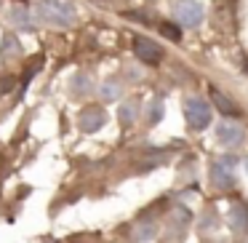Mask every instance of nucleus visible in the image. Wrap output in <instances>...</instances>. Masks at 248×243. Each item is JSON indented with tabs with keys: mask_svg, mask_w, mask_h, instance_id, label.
Returning a JSON list of instances; mask_svg holds the SVG:
<instances>
[{
	"mask_svg": "<svg viewBox=\"0 0 248 243\" xmlns=\"http://www.w3.org/2000/svg\"><path fill=\"white\" fill-rule=\"evenodd\" d=\"M38 16L54 27H70L78 19V8L70 0H38Z\"/></svg>",
	"mask_w": 248,
	"mask_h": 243,
	"instance_id": "nucleus-1",
	"label": "nucleus"
},
{
	"mask_svg": "<svg viewBox=\"0 0 248 243\" xmlns=\"http://www.w3.org/2000/svg\"><path fill=\"white\" fill-rule=\"evenodd\" d=\"M171 11L179 27H198L203 22V8H200L198 0H173Z\"/></svg>",
	"mask_w": 248,
	"mask_h": 243,
	"instance_id": "nucleus-2",
	"label": "nucleus"
},
{
	"mask_svg": "<svg viewBox=\"0 0 248 243\" xmlns=\"http://www.w3.org/2000/svg\"><path fill=\"white\" fill-rule=\"evenodd\" d=\"M235 158H216L214 166H211V182L216 184L219 190H232L235 187Z\"/></svg>",
	"mask_w": 248,
	"mask_h": 243,
	"instance_id": "nucleus-3",
	"label": "nucleus"
},
{
	"mask_svg": "<svg viewBox=\"0 0 248 243\" xmlns=\"http://www.w3.org/2000/svg\"><path fill=\"white\" fill-rule=\"evenodd\" d=\"M184 118H187V123L195 131H200L211 123V107L200 97H189V99H184Z\"/></svg>",
	"mask_w": 248,
	"mask_h": 243,
	"instance_id": "nucleus-4",
	"label": "nucleus"
},
{
	"mask_svg": "<svg viewBox=\"0 0 248 243\" xmlns=\"http://www.w3.org/2000/svg\"><path fill=\"white\" fill-rule=\"evenodd\" d=\"M134 54L139 56L144 65H160V59H163L160 46H157L155 40H150V38H136L134 40Z\"/></svg>",
	"mask_w": 248,
	"mask_h": 243,
	"instance_id": "nucleus-5",
	"label": "nucleus"
},
{
	"mask_svg": "<svg viewBox=\"0 0 248 243\" xmlns=\"http://www.w3.org/2000/svg\"><path fill=\"white\" fill-rule=\"evenodd\" d=\"M216 139L221 142L224 147H237L243 145V139H246V131H243V126L237 123H219L216 126Z\"/></svg>",
	"mask_w": 248,
	"mask_h": 243,
	"instance_id": "nucleus-6",
	"label": "nucleus"
},
{
	"mask_svg": "<svg viewBox=\"0 0 248 243\" xmlns=\"http://www.w3.org/2000/svg\"><path fill=\"white\" fill-rule=\"evenodd\" d=\"M104 120H107V115H104L102 107H86L78 115V126H80V131H86V134L99 131L104 126Z\"/></svg>",
	"mask_w": 248,
	"mask_h": 243,
	"instance_id": "nucleus-7",
	"label": "nucleus"
},
{
	"mask_svg": "<svg viewBox=\"0 0 248 243\" xmlns=\"http://www.w3.org/2000/svg\"><path fill=\"white\" fill-rule=\"evenodd\" d=\"M227 225L235 232H248V206L235 200V203L227 209Z\"/></svg>",
	"mask_w": 248,
	"mask_h": 243,
	"instance_id": "nucleus-8",
	"label": "nucleus"
},
{
	"mask_svg": "<svg viewBox=\"0 0 248 243\" xmlns=\"http://www.w3.org/2000/svg\"><path fill=\"white\" fill-rule=\"evenodd\" d=\"M211 102H214L216 110H219V113H224L227 118H237V115H240V107H237L230 97H224L219 88H211Z\"/></svg>",
	"mask_w": 248,
	"mask_h": 243,
	"instance_id": "nucleus-9",
	"label": "nucleus"
},
{
	"mask_svg": "<svg viewBox=\"0 0 248 243\" xmlns=\"http://www.w3.org/2000/svg\"><path fill=\"white\" fill-rule=\"evenodd\" d=\"M187 225H189V211L184 209V206H176V209L168 214V232H171V235H179Z\"/></svg>",
	"mask_w": 248,
	"mask_h": 243,
	"instance_id": "nucleus-10",
	"label": "nucleus"
},
{
	"mask_svg": "<svg viewBox=\"0 0 248 243\" xmlns=\"http://www.w3.org/2000/svg\"><path fill=\"white\" fill-rule=\"evenodd\" d=\"M0 56H3V62H11V59H16V56H22V43H19L16 35H11V32L3 35V49H0Z\"/></svg>",
	"mask_w": 248,
	"mask_h": 243,
	"instance_id": "nucleus-11",
	"label": "nucleus"
},
{
	"mask_svg": "<svg viewBox=\"0 0 248 243\" xmlns=\"http://www.w3.org/2000/svg\"><path fill=\"white\" fill-rule=\"evenodd\" d=\"M99 94H102L104 102H115V99H120V94H123V83H120L118 78H107V81L99 86Z\"/></svg>",
	"mask_w": 248,
	"mask_h": 243,
	"instance_id": "nucleus-12",
	"label": "nucleus"
},
{
	"mask_svg": "<svg viewBox=\"0 0 248 243\" xmlns=\"http://www.w3.org/2000/svg\"><path fill=\"white\" fill-rule=\"evenodd\" d=\"M155 235H157V225L152 219L139 222V225L134 227V232H131V238H134V241H152Z\"/></svg>",
	"mask_w": 248,
	"mask_h": 243,
	"instance_id": "nucleus-13",
	"label": "nucleus"
},
{
	"mask_svg": "<svg viewBox=\"0 0 248 243\" xmlns=\"http://www.w3.org/2000/svg\"><path fill=\"white\" fill-rule=\"evenodd\" d=\"M91 88H93L91 75H86V72H78V75L72 78V94H75V97H86V94H91Z\"/></svg>",
	"mask_w": 248,
	"mask_h": 243,
	"instance_id": "nucleus-14",
	"label": "nucleus"
},
{
	"mask_svg": "<svg viewBox=\"0 0 248 243\" xmlns=\"http://www.w3.org/2000/svg\"><path fill=\"white\" fill-rule=\"evenodd\" d=\"M11 22H14V27H19V30H32V16H30L24 8H14L11 11Z\"/></svg>",
	"mask_w": 248,
	"mask_h": 243,
	"instance_id": "nucleus-15",
	"label": "nucleus"
},
{
	"mask_svg": "<svg viewBox=\"0 0 248 243\" xmlns=\"http://www.w3.org/2000/svg\"><path fill=\"white\" fill-rule=\"evenodd\" d=\"M118 118H120V123H123V126L134 123V118H136V102H125L123 107L118 110Z\"/></svg>",
	"mask_w": 248,
	"mask_h": 243,
	"instance_id": "nucleus-16",
	"label": "nucleus"
},
{
	"mask_svg": "<svg viewBox=\"0 0 248 243\" xmlns=\"http://www.w3.org/2000/svg\"><path fill=\"white\" fill-rule=\"evenodd\" d=\"M157 30H160V35H163V38H168V40H179V38H182V30H179L176 24L160 22V24H157Z\"/></svg>",
	"mask_w": 248,
	"mask_h": 243,
	"instance_id": "nucleus-17",
	"label": "nucleus"
},
{
	"mask_svg": "<svg viewBox=\"0 0 248 243\" xmlns=\"http://www.w3.org/2000/svg\"><path fill=\"white\" fill-rule=\"evenodd\" d=\"M160 115H163V102H160V99H155V102L150 104V113H147V120H150V123H157V120H160Z\"/></svg>",
	"mask_w": 248,
	"mask_h": 243,
	"instance_id": "nucleus-18",
	"label": "nucleus"
},
{
	"mask_svg": "<svg viewBox=\"0 0 248 243\" xmlns=\"http://www.w3.org/2000/svg\"><path fill=\"white\" fill-rule=\"evenodd\" d=\"M246 75H248V65H246Z\"/></svg>",
	"mask_w": 248,
	"mask_h": 243,
	"instance_id": "nucleus-19",
	"label": "nucleus"
},
{
	"mask_svg": "<svg viewBox=\"0 0 248 243\" xmlns=\"http://www.w3.org/2000/svg\"><path fill=\"white\" fill-rule=\"evenodd\" d=\"M246 166H248V161H246Z\"/></svg>",
	"mask_w": 248,
	"mask_h": 243,
	"instance_id": "nucleus-20",
	"label": "nucleus"
},
{
	"mask_svg": "<svg viewBox=\"0 0 248 243\" xmlns=\"http://www.w3.org/2000/svg\"><path fill=\"white\" fill-rule=\"evenodd\" d=\"M243 243H248V241H243Z\"/></svg>",
	"mask_w": 248,
	"mask_h": 243,
	"instance_id": "nucleus-21",
	"label": "nucleus"
}]
</instances>
